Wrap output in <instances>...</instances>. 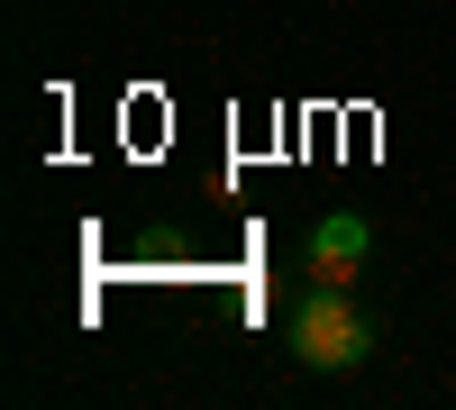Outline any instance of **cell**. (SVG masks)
Listing matches in <instances>:
<instances>
[{"mask_svg": "<svg viewBox=\"0 0 456 410\" xmlns=\"http://www.w3.org/2000/svg\"><path fill=\"white\" fill-rule=\"evenodd\" d=\"M283 338H292V356L311 365V374H356V365L374 356V319L347 301V292H329V283H311L292 301V319H283Z\"/></svg>", "mask_w": 456, "mask_h": 410, "instance_id": "cell-1", "label": "cell"}, {"mask_svg": "<svg viewBox=\"0 0 456 410\" xmlns=\"http://www.w3.org/2000/svg\"><path fill=\"white\" fill-rule=\"evenodd\" d=\"M365 255H374V229L356 210H329V219H311V237H301V274L329 283V292H347Z\"/></svg>", "mask_w": 456, "mask_h": 410, "instance_id": "cell-2", "label": "cell"}]
</instances>
